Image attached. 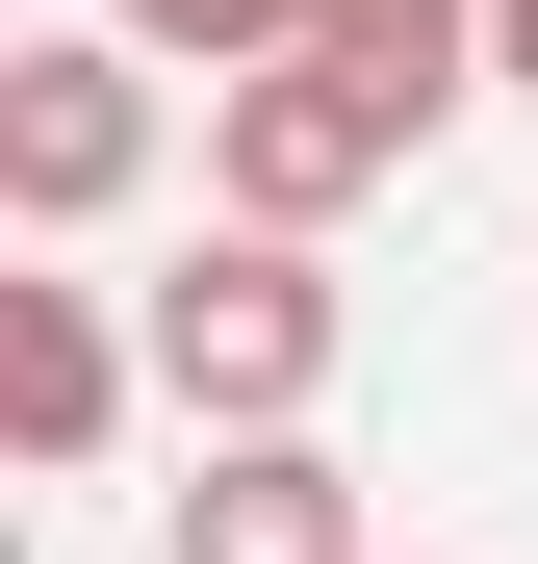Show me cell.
I'll return each mask as SVG.
<instances>
[{
	"mask_svg": "<svg viewBox=\"0 0 538 564\" xmlns=\"http://www.w3.org/2000/svg\"><path fill=\"white\" fill-rule=\"evenodd\" d=\"M154 386H179V411H206V436H283V411L333 386V257L231 206L206 257H179V282H154Z\"/></svg>",
	"mask_w": 538,
	"mask_h": 564,
	"instance_id": "cell-1",
	"label": "cell"
},
{
	"mask_svg": "<svg viewBox=\"0 0 538 564\" xmlns=\"http://www.w3.org/2000/svg\"><path fill=\"white\" fill-rule=\"evenodd\" d=\"M103 26H154V52H206V77H256V52H308V0H103Z\"/></svg>",
	"mask_w": 538,
	"mask_h": 564,
	"instance_id": "cell-7",
	"label": "cell"
},
{
	"mask_svg": "<svg viewBox=\"0 0 538 564\" xmlns=\"http://www.w3.org/2000/svg\"><path fill=\"white\" fill-rule=\"evenodd\" d=\"M0 436H26L52 488L129 436V334H103V282H0Z\"/></svg>",
	"mask_w": 538,
	"mask_h": 564,
	"instance_id": "cell-5",
	"label": "cell"
},
{
	"mask_svg": "<svg viewBox=\"0 0 538 564\" xmlns=\"http://www.w3.org/2000/svg\"><path fill=\"white\" fill-rule=\"evenodd\" d=\"M179 564H359V462L283 411V436H206V488H179Z\"/></svg>",
	"mask_w": 538,
	"mask_h": 564,
	"instance_id": "cell-4",
	"label": "cell"
},
{
	"mask_svg": "<svg viewBox=\"0 0 538 564\" xmlns=\"http://www.w3.org/2000/svg\"><path fill=\"white\" fill-rule=\"evenodd\" d=\"M385 154H410V104H385V77H333V52H256V77H206V180H231L256 231H333Z\"/></svg>",
	"mask_w": 538,
	"mask_h": 564,
	"instance_id": "cell-3",
	"label": "cell"
},
{
	"mask_svg": "<svg viewBox=\"0 0 538 564\" xmlns=\"http://www.w3.org/2000/svg\"><path fill=\"white\" fill-rule=\"evenodd\" d=\"M154 180V26H52V52H0V206L26 231H103Z\"/></svg>",
	"mask_w": 538,
	"mask_h": 564,
	"instance_id": "cell-2",
	"label": "cell"
},
{
	"mask_svg": "<svg viewBox=\"0 0 538 564\" xmlns=\"http://www.w3.org/2000/svg\"><path fill=\"white\" fill-rule=\"evenodd\" d=\"M487 77H513V104H538V0H487Z\"/></svg>",
	"mask_w": 538,
	"mask_h": 564,
	"instance_id": "cell-8",
	"label": "cell"
},
{
	"mask_svg": "<svg viewBox=\"0 0 538 564\" xmlns=\"http://www.w3.org/2000/svg\"><path fill=\"white\" fill-rule=\"evenodd\" d=\"M308 52H333V77H385V104L436 129V104L487 77V0H308Z\"/></svg>",
	"mask_w": 538,
	"mask_h": 564,
	"instance_id": "cell-6",
	"label": "cell"
}]
</instances>
